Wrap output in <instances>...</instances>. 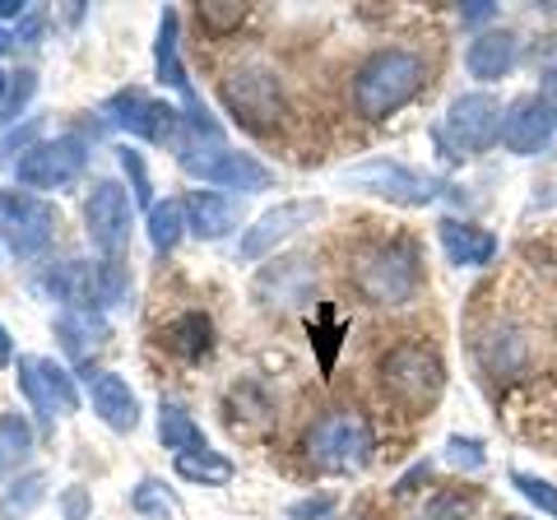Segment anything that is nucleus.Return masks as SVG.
<instances>
[{"instance_id": "f257e3e1", "label": "nucleus", "mask_w": 557, "mask_h": 520, "mask_svg": "<svg viewBox=\"0 0 557 520\" xmlns=\"http://www.w3.org/2000/svg\"><path fill=\"white\" fill-rule=\"evenodd\" d=\"M428 84V61L413 47H381L354 71L348 102L362 121H386Z\"/></svg>"}, {"instance_id": "f8f14e48", "label": "nucleus", "mask_w": 557, "mask_h": 520, "mask_svg": "<svg viewBox=\"0 0 557 520\" xmlns=\"http://www.w3.org/2000/svg\"><path fill=\"white\" fill-rule=\"evenodd\" d=\"M557 131V108L544 98V94H525L516 98L507 116H502V145H507V153H520V159H530V153L548 149Z\"/></svg>"}, {"instance_id": "37998d69", "label": "nucleus", "mask_w": 557, "mask_h": 520, "mask_svg": "<svg viewBox=\"0 0 557 520\" xmlns=\"http://www.w3.org/2000/svg\"><path fill=\"white\" fill-rule=\"evenodd\" d=\"M10 47H14V38H10V33H5V28H0V57H5V51H10Z\"/></svg>"}, {"instance_id": "5701e85b", "label": "nucleus", "mask_w": 557, "mask_h": 520, "mask_svg": "<svg viewBox=\"0 0 557 520\" xmlns=\"http://www.w3.org/2000/svg\"><path fill=\"white\" fill-rule=\"evenodd\" d=\"M33 450V428L24 413H0V474L20 470Z\"/></svg>"}, {"instance_id": "cd10ccee", "label": "nucleus", "mask_w": 557, "mask_h": 520, "mask_svg": "<svg viewBox=\"0 0 557 520\" xmlns=\"http://www.w3.org/2000/svg\"><path fill=\"white\" fill-rule=\"evenodd\" d=\"M511 483H516L520 493H525V502H534L539 511H544V516H553V520H557V488H553L548 479H539V474H525V470H516V474H511Z\"/></svg>"}, {"instance_id": "bb28decb", "label": "nucleus", "mask_w": 557, "mask_h": 520, "mask_svg": "<svg viewBox=\"0 0 557 520\" xmlns=\"http://www.w3.org/2000/svg\"><path fill=\"white\" fill-rule=\"evenodd\" d=\"M196 14H200V28L214 33V38H228L233 28L247 24V5H233V0H209Z\"/></svg>"}, {"instance_id": "423d86ee", "label": "nucleus", "mask_w": 557, "mask_h": 520, "mask_svg": "<svg viewBox=\"0 0 557 520\" xmlns=\"http://www.w3.org/2000/svg\"><path fill=\"white\" fill-rule=\"evenodd\" d=\"M219 94H223L228 116L247 131H265L284 116V84H278V75L265 71V65H242V71L223 79Z\"/></svg>"}, {"instance_id": "f704fd0d", "label": "nucleus", "mask_w": 557, "mask_h": 520, "mask_svg": "<svg viewBox=\"0 0 557 520\" xmlns=\"http://www.w3.org/2000/svg\"><path fill=\"white\" fill-rule=\"evenodd\" d=\"M325 511H335V497H302V502H293L288 507V520H317V516H325Z\"/></svg>"}, {"instance_id": "79ce46f5", "label": "nucleus", "mask_w": 557, "mask_h": 520, "mask_svg": "<svg viewBox=\"0 0 557 520\" xmlns=\"http://www.w3.org/2000/svg\"><path fill=\"white\" fill-rule=\"evenodd\" d=\"M0 362H10V335H5V325H0Z\"/></svg>"}, {"instance_id": "7ed1b4c3", "label": "nucleus", "mask_w": 557, "mask_h": 520, "mask_svg": "<svg viewBox=\"0 0 557 520\" xmlns=\"http://www.w3.org/2000/svg\"><path fill=\"white\" fill-rule=\"evenodd\" d=\"M354 288L368 298L372 307H405L418 298L423 288V265H418V251L409 242H386V247H372L358 260Z\"/></svg>"}, {"instance_id": "72a5a7b5", "label": "nucleus", "mask_w": 557, "mask_h": 520, "mask_svg": "<svg viewBox=\"0 0 557 520\" xmlns=\"http://www.w3.org/2000/svg\"><path fill=\"white\" fill-rule=\"evenodd\" d=\"M339 335H344V325H330V331H321V325H311V339L321 344V368H325V372L335 368V354H339Z\"/></svg>"}, {"instance_id": "c85d7f7f", "label": "nucleus", "mask_w": 557, "mask_h": 520, "mask_svg": "<svg viewBox=\"0 0 557 520\" xmlns=\"http://www.w3.org/2000/svg\"><path fill=\"white\" fill-rule=\"evenodd\" d=\"M465 516H469V502H465V497H456V493H437V497H432L413 520H465Z\"/></svg>"}, {"instance_id": "7c9ffc66", "label": "nucleus", "mask_w": 557, "mask_h": 520, "mask_svg": "<svg viewBox=\"0 0 557 520\" xmlns=\"http://www.w3.org/2000/svg\"><path fill=\"white\" fill-rule=\"evenodd\" d=\"M446 460L450 465H465V470H483V446L474 437H450L446 442Z\"/></svg>"}, {"instance_id": "473e14b6", "label": "nucleus", "mask_w": 557, "mask_h": 520, "mask_svg": "<svg viewBox=\"0 0 557 520\" xmlns=\"http://www.w3.org/2000/svg\"><path fill=\"white\" fill-rule=\"evenodd\" d=\"M135 511H172V497L159 488V483H153V479H145V483H139V488H135Z\"/></svg>"}, {"instance_id": "6ab92c4d", "label": "nucleus", "mask_w": 557, "mask_h": 520, "mask_svg": "<svg viewBox=\"0 0 557 520\" xmlns=\"http://www.w3.org/2000/svg\"><path fill=\"white\" fill-rule=\"evenodd\" d=\"M186 228L205 242L228 237L237 228V200L219 196V190H190L186 196Z\"/></svg>"}, {"instance_id": "f03ea898", "label": "nucleus", "mask_w": 557, "mask_h": 520, "mask_svg": "<svg viewBox=\"0 0 557 520\" xmlns=\"http://www.w3.org/2000/svg\"><path fill=\"white\" fill-rule=\"evenodd\" d=\"M381 391L391 395L395 405H405L413 413H423L428 405H437V395L446 391V362L432 349L428 339H405L381 358Z\"/></svg>"}, {"instance_id": "f3484780", "label": "nucleus", "mask_w": 557, "mask_h": 520, "mask_svg": "<svg viewBox=\"0 0 557 520\" xmlns=\"http://www.w3.org/2000/svg\"><path fill=\"white\" fill-rule=\"evenodd\" d=\"M89 400H94V413H98V419L108 423L112 432H135V423H139V400H135V391H131L116 372H94V376H89Z\"/></svg>"}, {"instance_id": "e433bc0d", "label": "nucleus", "mask_w": 557, "mask_h": 520, "mask_svg": "<svg viewBox=\"0 0 557 520\" xmlns=\"http://www.w3.org/2000/svg\"><path fill=\"white\" fill-rule=\"evenodd\" d=\"M84 511H89V493H84V488H70V493H65V516L79 520Z\"/></svg>"}, {"instance_id": "393cba45", "label": "nucleus", "mask_w": 557, "mask_h": 520, "mask_svg": "<svg viewBox=\"0 0 557 520\" xmlns=\"http://www.w3.org/2000/svg\"><path fill=\"white\" fill-rule=\"evenodd\" d=\"M172 470H177L186 483H228L233 479V460L214 456V450H190V456L172 460Z\"/></svg>"}, {"instance_id": "dca6fc26", "label": "nucleus", "mask_w": 557, "mask_h": 520, "mask_svg": "<svg viewBox=\"0 0 557 520\" xmlns=\"http://www.w3.org/2000/svg\"><path fill=\"white\" fill-rule=\"evenodd\" d=\"M516 61H520V38L507 28H493V33H479L474 42H469L465 51V71L483 79V84H493V79H507L516 71Z\"/></svg>"}, {"instance_id": "ddd939ff", "label": "nucleus", "mask_w": 557, "mask_h": 520, "mask_svg": "<svg viewBox=\"0 0 557 520\" xmlns=\"http://www.w3.org/2000/svg\"><path fill=\"white\" fill-rule=\"evenodd\" d=\"M321 219V200H284L278 210H270V214H260L247 233H242V242H237V256L247 260H260V256H270L278 242L284 237H293V233H302L307 223H317Z\"/></svg>"}, {"instance_id": "20e7f679", "label": "nucleus", "mask_w": 557, "mask_h": 520, "mask_svg": "<svg viewBox=\"0 0 557 520\" xmlns=\"http://www.w3.org/2000/svg\"><path fill=\"white\" fill-rule=\"evenodd\" d=\"M376 450V437H372V423L362 419L358 409H335L325 413V419L311 423L307 432V456L311 465H321V470H362V465L372 460Z\"/></svg>"}, {"instance_id": "6e6552de", "label": "nucleus", "mask_w": 557, "mask_h": 520, "mask_svg": "<svg viewBox=\"0 0 557 520\" xmlns=\"http://www.w3.org/2000/svg\"><path fill=\"white\" fill-rule=\"evenodd\" d=\"M0 237L20 260L42 256L57 237V210L28 190H0Z\"/></svg>"}, {"instance_id": "c756f323", "label": "nucleus", "mask_w": 557, "mask_h": 520, "mask_svg": "<svg viewBox=\"0 0 557 520\" xmlns=\"http://www.w3.org/2000/svg\"><path fill=\"white\" fill-rule=\"evenodd\" d=\"M116 153H121V168H126V177H131V186H135V200L149 205V172H145V159H139L131 145L116 149ZM149 210H153V205H149Z\"/></svg>"}, {"instance_id": "9b49d317", "label": "nucleus", "mask_w": 557, "mask_h": 520, "mask_svg": "<svg viewBox=\"0 0 557 520\" xmlns=\"http://www.w3.org/2000/svg\"><path fill=\"white\" fill-rule=\"evenodd\" d=\"M20 391H24V400L33 405V413L47 419V423L79 409L75 381H70V372L57 368L51 358H20Z\"/></svg>"}, {"instance_id": "0eeeda50", "label": "nucleus", "mask_w": 557, "mask_h": 520, "mask_svg": "<svg viewBox=\"0 0 557 520\" xmlns=\"http://www.w3.org/2000/svg\"><path fill=\"white\" fill-rule=\"evenodd\" d=\"M502 116L507 108L493 98V94H460L456 102L446 108L442 121V140L456 149V159H469V153H487L502 140Z\"/></svg>"}, {"instance_id": "4468645a", "label": "nucleus", "mask_w": 557, "mask_h": 520, "mask_svg": "<svg viewBox=\"0 0 557 520\" xmlns=\"http://www.w3.org/2000/svg\"><path fill=\"white\" fill-rule=\"evenodd\" d=\"M84 219H89V237L98 251H121V242L131 237V196L121 182H98L89 205H84Z\"/></svg>"}, {"instance_id": "2eb2a0df", "label": "nucleus", "mask_w": 557, "mask_h": 520, "mask_svg": "<svg viewBox=\"0 0 557 520\" xmlns=\"http://www.w3.org/2000/svg\"><path fill=\"white\" fill-rule=\"evenodd\" d=\"M474 354H479V368L487 372V376H520L530 368V339L516 331V325H487V331L479 335V344H474Z\"/></svg>"}, {"instance_id": "aec40b11", "label": "nucleus", "mask_w": 557, "mask_h": 520, "mask_svg": "<svg viewBox=\"0 0 557 520\" xmlns=\"http://www.w3.org/2000/svg\"><path fill=\"white\" fill-rule=\"evenodd\" d=\"M159 79L172 84L182 98H186V116H200L196 108V89H190V79H186V65L177 57V10H163V20H159Z\"/></svg>"}, {"instance_id": "4be33fe9", "label": "nucleus", "mask_w": 557, "mask_h": 520, "mask_svg": "<svg viewBox=\"0 0 557 520\" xmlns=\"http://www.w3.org/2000/svg\"><path fill=\"white\" fill-rule=\"evenodd\" d=\"M209 339H214V325H209L205 311H186V317L172 321L168 349L177 354V358H205L209 354Z\"/></svg>"}, {"instance_id": "2f4dec72", "label": "nucleus", "mask_w": 557, "mask_h": 520, "mask_svg": "<svg viewBox=\"0 0 557 520\" xmlns=\"http://www.w3.org/2000/svg\"><path fill=\"white\" fill-rule=\"evenodd\" d=\"M33 89H38V75H33V71L14 75V84H10V102H5V116H0V121H14V116H20V108L33 98Z\"/></svg>"}, {"instance_id": "c03bdc74", "label": "nucleus", "mask_w": 557, "mask_h": 520, "mask_svg": "<svg viewBox=\"0 0 557 520\" xmlns=\"http://www.w3.org/2000/svg\"><path fill=\"white\" fill-rule=\"evenodd\" d=\"M10 79H14V75H0V102H5V89H10Z\"/></svg>"}, {"instance_id": "1a4fd4ad", "label": "nucleus", "mask_w": 557, "mask_h": 520, "mask_svg": "<svg viewBox=\"0 0 557 520\" xmlns=\"http://www.w3.org/2000/svg\"><path fill=\"white\" fill-rule=\"evenodd\" d=\"M344 182L354 186H368L372 196H386L395 205H432L437 200V177H428V172H418L409 163H391V159H372V163H358L344 172Z\"/></svg>"}, {"instance_id": "4c0bfd02", "label": "nucleus", "mask_w": 557, "mask_h": 520, "mask_svg": "<svg viewBox=\"0 0 557 520\" xmlns=\"http://www.w3.org/2000/svg\"><path fill=\"white\" fill-rule=\"evenodd\" d=\"M465 14V24H487L497 14V5H487V0H479V5H469V10H460Z\"/></svg>"}, {"instance_id": "ea45409f", "label": "nucleus", "mask_w": 557, "mask_h": 520, "mask_svg": "<svg viewBox=\"0 0 557 520\" xmlns=\"http://www.w3.org/2000/svg\"><path fill=\"white\" fill-rule=\"evenodd\" d=\"M0 20H24V0H0Z\"/></svg>"}, {"instance_id": "412c9836", "label": "nucleus", "mask_w": 557, "mask_h": 520, "mask_svg": "<svg viewBox=\"0 0 557 520\" xmlns=\"http://www.w3.org/2000/svg\"><path fill=\"white\" fill-rule=\"evenodd\" d=\"M159 437L168 450H177V456H190V450H209L205 446V428L190 419L182 405H163L159 409Z\"/></svg>"}, {"instance_id": "9d476101", "label": "nucleus", "mask_w": 557, "mask_h": 520, "mask_svg": "<svg viewBox=\"0 0 557 520\" xmlns=\"http://www.w3.org/2000/svg\"><path fill=\"white\" fill-rule=\"evenodd\" d=\"M79 168H84V140L79 135H61V140L24 149V159L14 163V177H20V186H33V190H57L75 182Z\"/></svg>"}, {"instance_id": "a18cd8bd", "label": "nucleus", "mask_w": 557, "mask_h": 520, "mask_svg": "<svg viewBox=\"0 0 557 520\" xmlns=\"http://www.w3.org/2000/svg\"><path fill=\"white\" fill-rule=\"evenodd\" d=\"M507 520H525V516H507Z\"/></svg>"}, {"instance_id": "c9c22d12", "label": "nucleus", "mask_w": 557, "mask_h": 520, "mask_svg": "<svg viewBox=\"0 0 557 520\" xmlns=\"http://www.w3.org/2000/svg\"><path fill=\"white\" fill-rule=\"evenodd\" d=\"M428 479H432V460H418L413 470L395 483V493H399V497H409V493H418V483H428Z\"/></svg>"}, {"instance_id": "a878e982", "label": "nucleus", "mask_w": 557, "mask_h": 520, "mask_svg": "<svg viewBox=\"0 0 557 520\" xmlns=\"http://www.w3.org/2000/svg\"><path fill=\"white\" fill-rule=\"evenodd\" d=\"M42 497H47V479H42V474H28V479H20V483H10L5 497H0V520H20V516H28Z\"/></svg>"}, {"instance_id": "a211bd4d", "label": "nucleus", "mask_w": 557, "mask_h": 520, "mask_svg": "<svg viewBox=\"0 0 557 520\" xmlns=\"http://www.w3.org/2000/svg\"><path fill=\"white\" fill-rule=\"evenodd\" d=\"M442 251L450 265H469V270H479V265H493L497 260V237L479 228V223H460V219H442Z\"/></svg>"}, {"instance_id": "39448f33", "label": "nucleus", "mask_w": 557, "mask_h": 520, "mask_svg": "<svg viewBox=\"0 0 557 520\" xmlns=\"http://www.w3.org/2000/svg\"><path fill=\"white\" fill-rule=\"evenodd\" d=\"M177 159L190 177H200L205 186H223V190H270L274 172L265 163H256L251 153H233L223 149L219 140H209L205 149V135L190 131V140L177 145Z\"/></svg>"}, {"instance_id": "58836bf2", "label": "nucleus", "mask_w": 557, "mask_h": 520, "mask_svg": "<svg viewBox=\"0 0 557 520\" xmlns=\"http://www.w3.org/2000/svg\"><path fill=\"white\" fill-rule=\"evenodd\" d=\"M20 38H24L28 47H38V38H42V20H38V14H28V20L20 24Z\"/></svg>"}, {"instance_id": "b1692460", "label": "nucleus", "mask_w": 557, "mask_h": 520, "mask_svg": "<svg viewBox=\"0 0 557 520\" xmlns=\"http://www.w3.org/2000/svg\"><path fill=\"white\" fill-rule=\"evenodd\" d=\"M186 233V200H159L149 210V242L153 251H172Z\"/></svg>"}, {"instance_id": "a19ab883", "label": "nucleus", "mask_w": 557, "mask_h": 520, "mask_svg": "<svg viewBox=\"0 0 557 520\" xmlns=\"http://www.w3.org/2000/svg\"><path fill=\"white\" fill-rule=\"evenodd\" d=\"M544 98H548L553 108H557V65H553V71L544 75Z\"/></svg>"}]
</instances>
